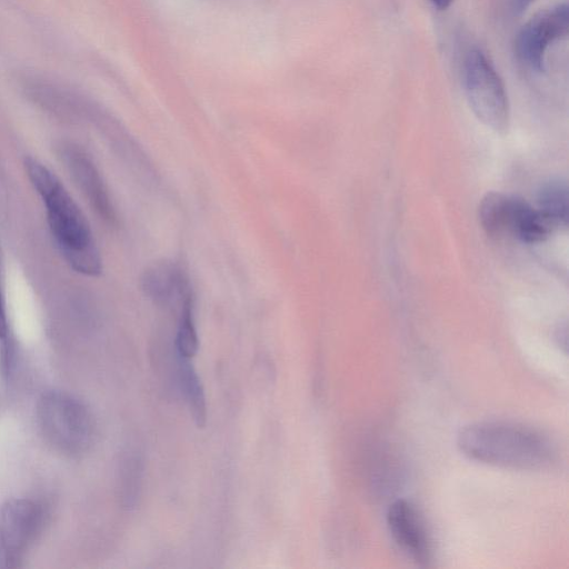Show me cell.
Masks as SVG:
<instances>
[{
  "mask_svg": "<svg viewBox=\"0 0 569 569\" xmlns=\"http://www.w3.org/2000/svg\"><path fill=\"white\" fill-rule=\"evenodd\" d=\"M24 170L46 210L50 232L70 267L96 277L102 260L90 224L60 179L40 160L24 159Z\"/></svg>",
  "mask_w": 569,
  "mask_h": 569,
  "instance_id": "cell-1",
  "label": "cell"
},
{
  "mask_svg": "<svg viewBox=\"0 0 569 569\" xmlns=\"http://www.w3.org/2000/svg\"><path fill=\"white\" fill-rule=\"evenodd\" d=\"M457 446L468 458L502 468L541 470L551 467L557 450L542 431L510 421H479L463 427Z\"/></svg>",
  "mask_w": 569,
  "mask_h": 569,
  "instance_id": "cell-2",
  "label": "cell"
},
{
  "mask_svg": "<svg viewBox=\"0 0 569 569\" xmlns=\"http://www.w3.org/2000/svg\"><path fill=\"white\" fill-rule=\"evenodd\" d=\"M36 416L41 435L59 452L77 457L94 443L97 425L92 412L67 392L51 390L42 393Z\"/></svg>",
  "mask_w": 569,
  "mask_h": 569,
  "instance_id": "cell-3",
  "label": "cell"
},
{
  "mask_svg": "<svg viewBox=\"0 0 569 569\" xmlns=\"http://www.w3.org/2000/svg\"><path fill=\"white\" fill-rule=\"evenodd\" d=\"M467 101L485 126L503 133L509 124V102L505 84L491 61L480 49L468 52L462 71Z\"/></svg>",
  "mask_w": 569,
  "mask_h": 569,
  "instance_id": "cell-4",
  "label": "cell"
},
{
  "mask_svg": "<svg viewBox=\"0 0 569 569\" xmlns=\"http://www.w3.org/2000/svg\"><path fill=\"white\" fill-rule=\"evenodd\" d=\"M44 519L42 505L32 499H11L0 506V568L19 566L41 532Z\"/></svg>",
  "mask_w": 569,
  "mask_h": 569,
  "instance_id": "cell-5",
  "label": "cell"
},
{
  "mask_svg": "<svg viewBox=\"0 0 569 569\" xmlns=\"http://www.w3.org/2000/svg\"><path fill=\"white\" fill-rule=\"evenodd\" d=\"M569 8L566 3L532 17L517 34L515 52L518 62L532 73L545 69V56L550 43L568 33Z\"/></svg>",
  "mask_w": 569,
  "mask_h": 569,
  "instance_id": "cell-6",
  "label": "cell"
},
{
  "mask_svg": "<svg viewBox=\"0 0 569 569\" xmlns=\"http://www.w3.org/2000/svg\"><path fill=\"white\" fill-rule=\"evenodd\" d=\"M536 208L523 199L501 192H488L480 201L478 217L490 237L522 240L535 217Z\"/></svg>",
  "mask_w": 569,
  "mask_h": 569,
  "instance_id": "cell-7",
  "label": "cell"
},
{
  "mask_svg": "<svg viewBox=\"0 0 569 569\" xmlns=\"http://www.w3.org/2000/svg\"><path fill=\"white\" fill-rule=\"evenodd\" d=\"M387 526L396 545L408 557L422 566L431 561V538L422 515L411 501H393L387 511Z\"/></svg>",
  "mask_w": 569,
  "mask_h": 569,
  "instance_id": "cell-8",
  "label": "cell"
},
{
  "mask_svg": "<svg viewBox=\"0 0 569 569\" xmlns=\"http://www.w3.org/2000/svg\"><path fill=\"white\" fill-rule=\"evenodd\" d=\"M60 156L74 183L84 194L92 209L109 224L117 222L108 189L91 159L79 148L67 144Z\"/></svg>",
  "mask_w": 569,
  "mask_h": 569,
  "instance_id": "cell-9",
  "label": "cell"
},
{
  "mask_svg": "<svg viewBox=\"0 0 569 569\" xmlns=\"http://www.w3.org/2000/svg\"><path fill=\"white\" fill-rule=\"evenodd\" d=\"M141 288L159 307H179L183 298L192 292L186 271L170 260L150 264L142 273Z\"/></svg>",
  "mask_w": 569,
  "mask_h": 569,
  "instance_id": "cell-10",
  "label": "cell"
},
{
  "mask_svg": "<svg viewBox=\"0 0 569 569\" xmlns=\"http://www.w3.org/2000/svg\"><path fill=\"white\" fill-rule=\"evenodd\" d=\"M178 381L188 405L190 415L199 428L207 423V399L201 379L192 359L177 357Z\"/></svg>",
  "mask_w": 569,
  "mask_h": 569,
  "instance_id": "cell-11",
  "label": "cell"
},
{
  "mask_svg": "<svg viewBox=\"0 0 569 569\" xmlns=\"http://www.w3.org/2000/svg\"><path fill=\"white\" fill-rule=\"evenodd\" d=\"M556 228L568 222V187L561 179H552L542 184L538 193V208Z\"/></svg>",
  "mask_w": 569,
  "mask_h": 569,
  "instance_id": "cell-12",
  "label": "cell"
},
{
  "mask_svg": "<svg viewBox=\"0 0 569 569\" xmlns=\"http://www.w3.org/2000/svg\"><path fill=\"white\" fill-rule=\"evenodd\" d=\"M174 338L177 357L193 359L199 350V337L194 322L193 296L187 295L181 301Z\"/></svg>",
  "mask_w": 569,
  "mask_h": 569,
  "instance_id": "cell-13",
  "label": "cell"
},
{
  "mask_svg": "<svg viewBox=\"0 0 569 569\" xmlns=\"http://www.w3.org/2000/svg\"><path fill=\"white\" fill-rule=\"evenodd\" d=\"M126 462L124 481L127 485L124 499L127 500L128 506H132L139 497L143 463L137 456H130Z\"/></svg>",
  "mask_w": 569,
  "mask_h": 569,
  "instance_id": "cell-14",
  "label": "cell"
},
{
  "mask_svg": "<svg viewBox=\"0 0 569 569\" xmlns=\"http://www.w3.org/2000/svg\"><path fill=\"white\" fill-rule=\"evenodd\" d=\"M536 0H501L503 12L510 18L520 17Z\"/></svg>",
  "mask_w": 569,
  "mask_h": 569,
  "instance_id": "cell-15",
  "label": "cell"
},
{
  "mask_svg": "<svg viewBox=\"0 0 569 569\" xmlns=\"http://www.w3.org/2000/svg\"><path fill=\"white\" fill-rule=\"evenodd\" d=\"M8 329L7 310L0 291V341L2 342V348L8 347Z\"/></svg>",
  "mask_w": 569,
  "mask_h": 569,
  "instance_id": "cell-16",
  "label": "cell"
},
{
  "mask_svg": "<svg viewBox=\"0 0 569 569\" xmlns=\"http://www.w3.org/2000/svg\"><path fill=\"white\" fill-rule=\"evenodd\" d=\"M438 10H446L455 0H428Z\"/></svg>",
  "mask_w": 569,
  "mask_h": 569,
  "instance_id": "cell-17",
  "label": "cell"
}]
</instances>
